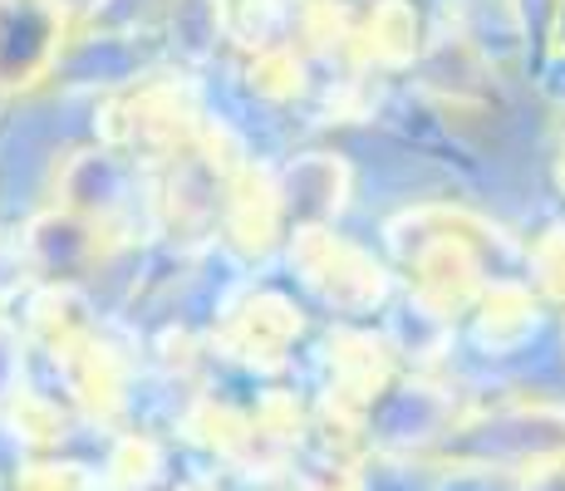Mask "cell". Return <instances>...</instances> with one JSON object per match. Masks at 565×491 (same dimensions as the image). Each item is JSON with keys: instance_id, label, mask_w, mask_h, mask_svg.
Segmentation results:
<instances>
[]
</instances>
